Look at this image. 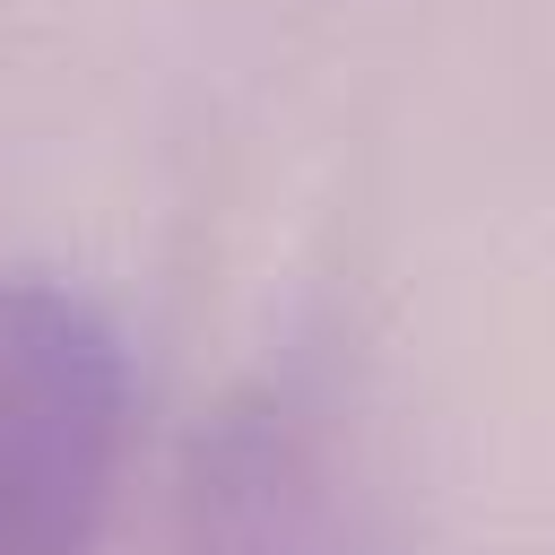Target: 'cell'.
<instances>
[{
	"label": "cell",
	"instance_id": "6da1fadb",
	"mask_svg": "<svg viewBox=\"0 0 555 555\" xmlns=\"http://www.w3.org/2000/svg\"><path fill=\"white\" fill-rule=\"evenodd\" d=\"M130 338L61 269H0V555H87L130 451Z\"/></svg>",
	"mask_w": 555,
	"mask_h": 555
},
{
	"label": "cell",
	"instance_id": "7a4b0ae2",
	"mask_svg": "<svg viewBox=\"0 0 555 555\" xmlns=\"http://www.w3.org/2000/svg\"><path fill=\"white\" fill-rule=\"evenodd\" d=\"M173 555H399V538L330 408L251 373L182 442Z\"/></svg>",
	"mask_w": 555,
	"mask_h": 555
}]
</instances>
